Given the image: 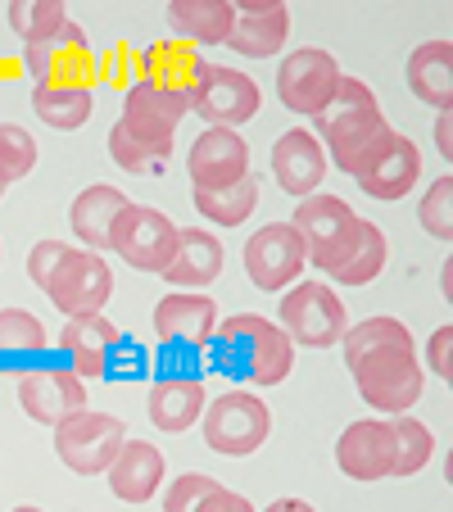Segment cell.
<instances>
[{"label":"cell","instance_id":"13","mask_svg":"<svg viewBox=\"0 0 453 512\" xmlns=\"http://www.w3.org/2000/svg\"><path fill=\"white\" fill-rule=\"evenodd\" d=\"M59 354H64V368L78 377H114L118 358L127 354V340L105 313H82V318L64 322Z\"/></svg>","mask_w":453,"mask_h":512},{"label":"cell","instance_id":"17","mask_svg":"<svg viewBox=\"0 0 453 512\" xmlns=\"http://www.w3.org/2000/svg\"><path fill=\"white\" fill-rule=\"evenodd\" d=\"M19 404L32 422L59 426L64 417L87 408V386H82L78 372L68 368H32L19 377Z\"/></svg>","mask_w":453,"mask_h":512},{"label":"cell","instance_id":"44","mask_svg":"<svg viewBox=\"0 0 453 512\" xmlns=\"http://www.w3.org/2000/svg\"><path fill=\"white\" fill-rule=\"evenodd\" d=\"M435 150H440L444 159H453V118L449 114L435 118Z\"/></svg>","mask_w":453,"mask_h":512},{"label":"cell","instance_id":"1","mask_svg":"<svg viewBox=\"0 0 453 512\" xmlns=\"http://www.w3.org/2000/svg\"><path fill=\"white\" fill-rule=\"evenodd\" d=\"M209 363L213 372H227V377L250 381V386H281L295 368V345L263 313H236L213 331Z\"/></svg>","mask_w":453,"mask_h":512},{"label":"cell","instance_id":"26","mask_svg":"<svg viewBox=\"0 0 453 512\" xmlns=\"http://www.w3.org/2000/svg\"><path fill=\"white\" fill-rule=\"evenodd\" d=\"M408 91L422 105L449 114L453 109V46L449 41H422L408 55Z\"/></svg>","mask_w":453,"mask_h":512},{"label":"cell","instance_id":"35","mask_svg":"<svg viewBox=\"0 0 453 512\" xmlns=\"http://www.w3.org/2000/svg\"><path fill=\"white\" fill-rule=\"evenodd\" d=\"M340 345H345V368H354V363L367 354V349H381V345H413V331H408L399 318H363V322H354V327L340 336Z\"/></svg>","mask_w":453,"mask_h":512},{"label":"cell","instance_id":"46","mask_svg":"<svg viewBox=\"0 0 453 512\" xmlns=\"http://www.w3.org/2000/svg\"><path fill=\"white\" fill-rule=\"evenodd\" d=\"M440 290H444V300H453V272L444 268V277H440Z\"/></svg>","mask_w":453,"mask_h":512},{"label":"cell","instance_id":"25","mask_svg":"<svg viewBox=\"0 0 453 512\" xmlns=\"http://www.w3.org/2000/svg\"><path fill=\"white\" fill-rule=\"evenodd\" d=\"M204 408H209V395H204L200 377H159L150 386V422L168 435L191 431L204 417Z\"/></svg>","mask_w":453,"mask_h":512},{"label":"cell","instance_id":"33","mask_svg":"<svg viewBox=\"0 0 453 512\" xmlns=\"http://www.w3.org/2000/svg\"><path fill=\"white\" fill-rule=\"evenodd\" d=\"M200 73H204V59L195 55V50H186V46H159V50H150L145 82H159V87H168V91H177V96L191 100Z\"/></svg>","mask_w":453,"mask_h":512},{"label":"cell","instance_id":"37","mask_svg":"<svg viewBox=\"0 0 453 512\" xmlns=\"http://www.w3.org/2000/svg\"><path fill=\"white\" fill-rule=\"evenodd\" d=\"M64 23H68V10L59 5V0H14L10 5V28L19 32L23 46L50 37V32L64 28Z\"/></svg>","mask_w":453,"mask_h":512},{"label":"cell","instance_id":"40","mask_svg":"<svg viewBox=\"0 0 453 512\" xmlns=\"http://www.w3.org/2000/svg\"><path fill=\"white\" fill-rule=\"evenodd\" d=\"M213 490H222V485L213 481V476H204V472L177 476V481L168 485V494H164V512H195Z\"/></svg>","mask_w":453,"mask_h":512},{"label":"cell","instance_id":"45","mask_svg":"<svg viewBox=\"0 0 453 512\" xmlns=\"http://www.w3.org/2000/svg\"><path fill=\"white\" fill-rule=\"evenodd\" d=\"M263 512H318L313 503H304V499H277V503H268Z\"/></svg>","mask_w":453,"mask_h":512},{"label":"cell","instance_id":"11","mask_svg":"<svg viewBox=\"0 0 453 512\" xmlns=\"http://www.w3.org/2000/svg\"><path fill=\"white\" fill-rule=\"evenodd\" d=\"M263 96H259V82L236 73V68H222V64H204L200 82L191 91V114L204 118V127H241L259 114Z\"/></svg>","mask_w":453,"mask_h":512},{"label":"cell","instance_id":"41","mask_svg":"<svg viewBox=\"0 0 453 512\" xmlns=\"http://www.w3.org/2000/svg\"><path fill=\"white\" fill-rule=\"evenodd\" d=\"M64 250H68L64 241H37L32 245V254H28V277L37 281V286H46L50 272H55L59 259H64Z\"/></svg>","mask_w":453,"mask_h":512},{"label":"cell","instance_id":"34","mask_svg":"<svg viewBox=\"0 0 453 512\" xmlns=\"http://www.w3.org/2000/svg\"><path fill=\"white\" fill-rule=\"evenodd\" d=\"M390 435H395V472L390 476H413V472H422V467L431 463L435 435H431V426L426 422L399 413V417H390Z\"/></svg>","mask_w":453,"mask_h":512},{"label":"cell","instance_id":"38","mask_svg":"<svg viewBox=\"0 0 453 512\" xmlns=\"http://www.w3.org/2000/svg\"><path fill=\"white\" fill-rule=\"evenodd\" d=\"M37 168V141L19 123H0V186H14Z\"/></svg>","mask_w":453,"mask_h":512},{"label":"cell","instance_id":"36","mask_svg":"<svg viewBox=\"0 0 453 512\" xmlns=\"http://www.w3.org/2000/svg\"><path fill=\"white\" fill-rule=\"evenodd\" d=\"M109 155H114V164L127 168V173H159V168L173 159V145H150L127 132L123 123H114V132H109Z\"/></svg>","mask_w":453,"mask_h":512},{"label":"cell","instance_id":"16","mask_svg":"<svg viewBox=\"0 0 453 512\" xmlns=\"http://www.w3.org/2000/svg\"><path fill=\"white\" fill-rule=\"evenodd\" d=\"M191 114V100L177 96V91L159 87V82H136V87H127L123 96V118L118 123L127 127L132 136H141V141L150 145H173L177 136V123Z\"/></svg>","mask_w":453,"mask_h":512},{"label":"cell","instance_id":"30","mask_svg":"<svg viewBox=\"0 0 453 512\" xmlns=\"http://www.w3.org/2000/svg\"><path fill=\"white\" fill-rule=\"evenodd\" d=\"M386 259H390V245H386V236H381V227L367 223V218H363V232H358L354 250H349L345 259H340L336 268L327 272V277H331V281H340V286H367V281L381 277Z\"/></svg>","mask_w":453,"mask_h":512},{"label":"cell","instance_id":"48","mask_svg":"<svg viewBox=\"0 0 453 512\" xmlns=\"http://www.w3.org/2000/svg\"><path fill=\"white\" fill-rule=\"evenodd\" d=\"M0 195H5V186H0Z\"/></svg>","mask_w":453,"mask_h":512},{"label":"cell","instance_id":"5","mask_svg":"<svg viewBox=\"0 0 453 512\" xmlns=\"http://www.w3.org/2000/svg\"><path fill=\"white\" fill-rule=\"evenodd\" d=\"M277 327L290 336V345L331 349V345H340V336L349 331V318L331 286H322V281H295V286L281 295Z\"/></svg>","mask_w":453,"mask_h":512},{"label":"cell","instance_id":"31","mask_svg":"<svg viewBox=\"0 0 453 512\" xmlns=\"http://www.w3.org/2000/svg\"><path fill=\"white\" fill-rule=\"evenodd\" d=\"M195 209H200V218H209L218 227H241L259 209V182L250 173L232 186H218V191H195Z\"/></svg>","mask_w":453,"mask_h":512},{"label":"cell","instance_id":"39","mask_svg":"<svg viewBox=\"0 0 453 512\" xmlns=\"http://www.w3.org/2000/svg\"><path fill=\"white\" fill-rule=\"evenodd\" d=\"M417 223H422L435 241H449L453 236V177L449 173L426 186L422 204H417Z\"/></svg>","mask_w":453,"mask_h":512},{"label":"cell","instance_id":"22","mask_svg":"<svg viewBox=\"0 0 453 512\" xmlns=\"http://www.w3.org/2000/svg\"><path fill=\"white\" fill-rule=\"evenodd\" d=\"M417 177H422V155H417V145L408 141V136L390 132V141L381 145L372 155V164L358 173V186H363L372 200H404L408 191L417 186Z\"/></svg>","mask_w":453,"mask_h":512},{"label":"cell","instance_id":"21","mask_svg":"<svg viewBox=\"0 0 453 512\" xmlns=\"http://www.w3.org/2000/svg\"><path fill=\"white\" fill-rule=\"evenodd\" d=\"M286 37H290V10L281 0H241L227 46H232L236 55L272 59V55H281Z\"/></svg>","mask_w":453,"mask_h":512},{"label":"cell","instance_id":"18","mask_svg":"<svg viewBox=\"0 0 453 512\" xmlns=\"http://www.w3.org/2000/svg\"><path fill=\"white\" fill-rule=\"evenodd\" d=\"M213 331H218V304H213V295H164L155 304V336L164 349L204 354Z\"/></svg>","mask_w":453,"mask_h":512},{"label":"cell","instance_id":"6","mask_svg":"<svg viewBox=\"0 0 453 512\" xmlns=\"http://www.w3.org/2000/svg\"><path fill=\"white\" fill-rule=\"evenodd\" d=\"M123 440H127V426L114 413H91V408H82V413L64 417L55 426L59 463L78 476H105L109 463L118 458V449H123Z\"/></svg>","mask_w":453,"mask_h":512},{"label":"cell","instance_id":"14","mask_svg":"<svg viewBox=\"0 0 453 512\" xmlns=\"http://www.w3.org/2000/svg\"><path fill=\"white\" fill-rule=\"evenodd\" d=\"M304 263H309V250H304V241L290 223H268L245 241V272L268 295H281V290L295 286Z\"/></svg>","mask_w":453,"mask_h":512},{"label":"cell","instance_id":"2","mask_svg":"<svg viewBox=\"0 0 453 512\" xmlns=\"http://www.w3.org/2000/svg\"><path fill=\"white\" fill-rule=\"evenodd\" d=\"M313 123H318L322 150H331L336 168L349 177L363 173V168L372 164V155L390 141V132H395V127L386 123V114H381V105H376L372 87L358 78H340L331 105L322 109Z\"/></svg>","mask_w":453,"mask_h":512},{"label":"cell","instance_id":"7","mask_svg":"<svg viewBox=\"0 0 453 512\" xmlns=\"http://www.w3.org/2000/svg\"><path fill=\"white\" fill-rule=\"evenodd\" d=\"M268 431H272L268 404L259 395H250V390H227V395H218L204 408V445L213 454L250 458L268 440Z\"/></svg>","mask_w":453,"mask_h":512},{"label":"cell","instance_id":"32","mask_svg":"<svg viewBox=\"0 0 453 512\" xmlns=\"http://www.w3.org/2000/svg\"><path fill=\"white\" fill-rule=\"evenodd\" d=\"M32 109L55 132H78L91 118V87H37L32 91Z\"/></svg>","mask_w":453,"mask_h":512},{"label":"cell","instance_id":"28","mask_svg":"<svg viewBox=\"0 0 453 512\" xmlns=\"http://www.w3.org/2000/svg\"><path fill=\"white\" fill-rule=\"evenodd\" d=\"M46 322L28 309H0V372H32L46 358Z\"/></svg>","mask_w":453,"mask_h":512},{"label":"cell","instance_id":"10","mask_svg":"<svg viewBox=\"0 0 453 512\" xmlns=\"http://www.w3.org/2000/svg\"><path fill=\"white\" fill-rule=\"evenodd\" d=\"M340 78H345V73H340L336 55H327V50H318V46H304V50H290V55L281 59L277 96L290 114L318 118L322 109L331 105V96H336Z\"/></svg>","mask_w":453,"mask_h":512},{"label":"cell","instance_id":"20","mask_svg":"<svg viewBox=\"0 0 453 512\" xmlns=\"http://www.w3.org/2000/svg\"><path fill=\"white\" fill-rule=\"evenodd\" d=\"M272 177L295 200L318 195L322 177H327V150H322V141L309 127H290L286 136H277V145H272Z\"/></svg>","mask_w":453,"mask_h":512},{"label":"cell","instance_id":"3","mask_svg":"<svg viewBox=\"0 0 453 512\" xmlns=\"http://www.w3.org/2000/svg\"><path fill=\"white\" fill-rule=\"evenodd\" d=\"M354 386L363 395V404H372L376 413H408V408L422 399V363H417L413 345H381L367 349L354 368Z\"/></svg>","mask_w":453,"mask_h":512},{"label":"cell","instance_id":"42","mask_svg":"<svg viewBox=\"0 0 453 512\" xmlns=\"http://www.w3.org/2000/svg\"><path fill=\"white\" fill-rule=\"evenodd\" d=\"M449 349H453V327H440L431 340H426V363H431V372H435V377H444V381L453 377Z\"/></svg>","mask_w":453,"mask_h":512},{"label":"cell","instance_id":"8","mask_svg":"<svg viewBox=\"0 0 453 512\" xmlns=\"http://www.w3.org/2000/svg\"><path fill=\"white\" fill-rule=\"evenodd\" d=\"M109 250L118 259H127L136 272H159L173 263V250H177V223L168 213L150 209V204H127L118 213L114 232H109Z\"/></svg>","mask_w":453,"mask_h":512},{"label":"cell","instance_id":"12","mask_svg":"<svg viewBox=\"0 0 453 512\" xmlns=\"http://www.w3.org/2000/svg\"><path fill=\"white\" fill-rule=\"evenodd\" d=\"M23 68H28L37 87H87L91 78V41L78 23L68 19L50 37L23 46Z\"/></svg>","mask_w":453,"mask_h":512},{"label":"cell","instance_id":"47","mask_svg":"<svg viewBox=\"0 0 453 512\" xmlns=\"http://www.w3.org/2000/svg\"><path fill=\"white\" fill-rule=\"evenodd\" d=\"M14 512H41V508H32V503H23V508H14Z\"/></svg>","mask_w":453,"mask_h":512},{"label":"cell","instance_id":"4","mask_svg":"<svg viewBox=\"0 0 453 512\" xmlns=\"http://www.w3.org/2000/svg\"><path fill=\"white\" fill-rule=\"evenodd\" d=\"M290 227L299 232L304 250H309V263L322 272H331L349 250H354L358 232H363V218L349 209L340 195H309V200H299L295 218Z\"/></svg>","mask_w":453,"mask_h":512},{"label":"cell","instance_id":"29","mask_svg":"<svg viewBox=\"0 0 453 512\" xmlns=\"http://www.w3.org/2000/svg\"><path fill=\"white\" fill-rule=\"evenodd\" d=\"M127 204H132V200H127L123 191H114V186H105V182L87 186V191L73 200L68 218H73V232H78V241L87 245L91 254L109 250V232H114L118 213H123Z\"/></svg>","mask_w":453,"mask_h":512},{"label":"cell","instance_id":"9","mask_svg":"<svg viewBox=\"0 0 453 512\" xmlns=\"http://www.w3.org/2000/svg\"><path fill=\"white\" fill-rule=\"evenodd\" d=\"M41 290H46L50 304H55L59 313H68V318L105 313L109 295H114V268H109V259H100V254L68 245L59 268L50 272V281Z\"/></svg>","mask_w":453,"mask_h":512},{"label":"cell","instance_id":"19","mask_svg":"<svg viewBox=\"0 0 453 512\" xmlns=\"http://www.w3.org/2000/svg\"><path fill=\"white\" fill-rule=\"evenodd\" d=\"M336 463L349 481H386L395 472V435H390V422L363 417V422L345 426L336 440Z\"/></svg>","mask_w":453,"mask_h":512},{"label":"cell","instance_id":"24","mask_svg":"<svg viewBox=\"0 0 453 512\" xmlns=\"http://www.w3.org/2000/svg\"><path fill=\"white\" fill-rule=\"evenodd\" d=\"M168 286H213L222 277V241L204 227H177V250L173 263L164 268Z\"/></svg>","mask_w":453,"mask_h":512},{"label":"cell","instance_id":"27","mask_svg":"<svg viewBox=\"0 0 453 512\" xmlns=\"http://www.w3.org/2000/svg\"><path fill=\"white\" fill-rule=\"evenodd\" d=\"M168 23L191 46H227L236 28V0H173Z\"/></svg>","mask_w":453,"mask_h":512},{"label":"cell","instance_id":"23","mask_svg":"<svg viewBox=\"0 0 453 512\" xmlns=\"http://www.w3.org/2000/svg\"><path fill=\"white\" fill-rule=\"evenodd\" d=\"M109 490L123 503H150L164 485V454L145 440H123L118 458L109 463Z\"/></svg>","mask_w":453,"mask_h":512},{"label":"cell","instance_id":"43","mask_svg":"<svg viewBox=\"0 0 453 512\" xmlns=\"http://www.w3.org/2000/svg\"><path fill=\"white\" fill-rule=\"evenodd\" d=\"M195 512H259V508H254V503L245 499V494H232V490H213L209 499H204V503H200V508H195Z\"/></svg>","mask_w":453,"mask_h":512},{"label":"cell","instance_id":"15","mask_svg":"<svg viewBox=\"0 0 453 512\" xmlns=\"http://www.w3.org/2000/svg\"><path fill=\"white\" fill-rule=\"evenodd\" d=\"M186 173H191L195 191H218L241 177H250V145L232 127H204L186 150Z\"/></svg>","mask_w":453,"mask_h":512}]
</instances>
